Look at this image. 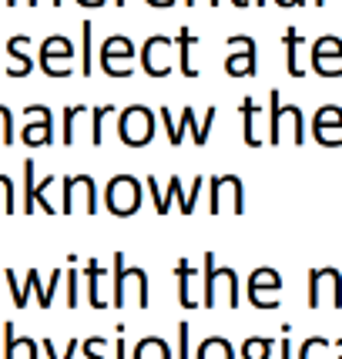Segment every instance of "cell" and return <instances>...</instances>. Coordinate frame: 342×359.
<instances>
[{"label":"cell","mask_w":342,"mask_h":359,"mask_svg":"<svg viewBox=\"0 0 342 359\" xmlns=\"http://www.w3.org/2000/svg\"><path fill=\"white\" fill-rule=\"evenodd\" d=\"M215 252H205V309H238V272L228 266H215Z\"/></svg>","instance_id":"cell-1"},{"label":"cell","mask_w":342,"mask_h":359,"mask_svg":"<svg viewBox=\"0 0 342 359\" xmlns=\"http://www.w3.org/2000/svg\"><path fill=\"white\" fill-rule=\"evenodd\" d=\"M114 296H111V306L114 309H128L131 302L138 309H148L151 306V292H148V276L144 269L128 266L125 252H114Z\"/></svg>","instance_id":"cell-2"},{"label":"cell","mask_w":342,"mask_h":359,"mask_svg":"<svg viewBox=\"0 0 342 359\" xmlns=\"http://www.w3.org/2000/svg\"><path fill=\"white\" fill-rule=\"evenodd\" d=\"M292 131V141H306V118L299 104H285L279 91H268V144H282V138Z\"/></svg>","instance_id":"cell-3"},{"label":"cell","mask_w":342,"mask_h":359,"mask_svg":"<svg viewBox=\"0 0 342 359\" xmlns=\"http://www.w3.org/2000/svg\"><path fill=\"white\" fill-rule=\"evenodd\" d=\"M141 202H144V188L135 175H114L104 185V208L114 219H131L138 215Z\"/></svg>","instance_id":"cell-4"},{"label":"cell","mask_w":342,"mask_h":359,"mask_svg":"<svg viewBox=\"0 0 342 359\" xmlns=\"http://www.w3.org/2000/svg\"><path fill=\"white\" fill-rule=\"evenodd\" d=\"M118 138L128 148H144L155 141V111L144 104H128L118 114Z\"/></svg>","instance_id":"cell-5"},{"label":"cell","mask_w":342,"mask_h":359,"mask_svg":"<svg viewBox=\"0 0 342 359\" xmlns=\"http://www.w3.org/2000/svg\"><path fill=\"white\" fill-rule=\"evenodd\" d=\"M135 41L125 37V34H111L104 37V44L97 50V61H101V71L108 78H131L135 74Z\"/></svg>","instance_id":"cell-6"},{"label":"cell","mask_w":342,"mask_h":359,"mask_svg":"<svg viewBox=\"0 0 342 359\" xmlns=\"http://www.w3.org/2000/svg\"><path fill=\"white\" fill-rule=\"evenodd\" d=\"M306 306L312 313L315 309H342V272L339 269H312L309 272V296H306Z\"/></svg>","instance_id":"cell-7"},{"label":"cell","mask_w":342,"mask_h":359,"mask_svg":"<svg viewBox=\"0 0 342 359\" xmlns=\"http://www.w3.org/2000/svg\"><path fill=\"white\" fill-rule=\"evenodd\" d=\"M74 44H71V37H64V34H50L44 37V44H41V54H37V64H41V71H44L47 78H71L74 74Z\"/></svg>","instance_id":"cell-8"},{"label":"cell","mask_w":342,"mask_h":359,"mask_svg":"<svg viewBox=\"0 0 342 359\" xmlns=\"http://www.w3.org/2000/svg\"><path fill=\"white\" fill-rule=\"evenodd\" d=\"M208 212L212 215H242L245 212V185L238 175H215L212 178V195H208Z\"/></svg>","instance_id":"cell-9"},{"label":"cell","mask_w":342,"mask_h":359,"mask_svg":"<svg viewBox=\"0 0 342 359\" xmlns=\"http://www.w3.org/2000/svg\"><path fill=\"white\" fill-rule=\"evenodd\" d=\"M64 215H94L97 212V185H94L91 175H67L64 178V202H61Z\"/></svg>","instance_id":"cell-10"},{"label":"cell","mask_w":342,"mask_h":359,"mask_svg":"<svg viewBox=\"0 0 342 359\" xmlns=\"http://www.w3.org/2000/svg\"><path fill=\"white\" fill-rule=\"evenodd\" d=\"M245 292H249V302L255 309H279L282 306V276L275 269H255L245 282Z\"/></svg>","instance_id":"cell-11"},{"label":"cell","mask_w":342,"mask_h":359,"mask_svg":"<svg viewBox=\"0 0 342 359\" xmlns=\"http://www.w3.org/2000/svg\"><path fill=\"white\" fill-rule=\"evenodd\" d=\"M175 54H178V47L171 37H148L144 47H141V64H144V74L148 78H168L171 67H175Z\"/></svg>","instance_id":"cell-12"},{"label":"cell","mask_w":342,"mask_h":359,"mask_svg":"<svg viewBox=\"0 0 342 359\" xmlns=\"http://www.w3.org/2000/svg\"><path fill=\"white\" fill-rule=\"evenodd\" d=\"M228 47H232V54L225 57V74L228 78H255V71H259L255 41L245 34H235V37H228Z\"/></svg>","instance_id":"cell-13"},{"label":"cell","mask_w":342,"mask_h":359,"mask_svg":"<svg viewBox=\"0 0 342 359\" xmlns=\"http://www.w3.org/2000/svg\"><path fill=\"white\" fill-rule=\"evenodd\" d=\"M309 57H312V71L319 78H342V41L336 34H326V37L312 41Z\"/></svg>","instance_id":"cell-14"},{"label":"cell","mask_w":342,"mask_h":359,"mask_svg":"<svg viewBox=\"0 0 342 359\" xmlns=\"http://www.w3.org/2000/svg\"><path fill=\"white\" fill-rule=\"evenodd\" d=\"M20 141H24L27 148L54 144V118H50V108H44V104L24 108V131H20Z\"/></svg>","instance_id":"cell-15"},{"label":"cell","mask_w":342,"mask_h":359,"mask_svg":"<svg viewBox=\"0 0 342 359\" xmlns=\"http://www.w3.org/2000/svg\"><path fill=\"white\" fill-rule=\"evenodd\" d=\"M312 138L322 148H342V108L339 104H322L312 118Z\"/></svg>","instance_id":"cell-16"},{"label":"cell","mask_w":342,"mask_h":359,"mask_svg":"<svg viewBox=\"0 0 342 359\" xmlns=\"http://www.w3.org/2000/svg\"><path fill=\"white\" fill-rule=\"evenodd\" d=\"M242 135H245V144L249 148H262L265 144V125H268V114L265 108L255 101V97H242Z\"/></svg>","instance_id":"cell-17"},{"label":"cell","mask_w":342,"mask_h":359,"mask_svg":"<svg viewBox=\"0 0 342 359\" xmlns=\"http://www.w3.org/2000/svg\"><path fill=\"white\" fill-rule=\"evenodd\" d=\"M31 47V37L27 34H17L7 41V54H11V64H7V78H27L34 71V57L27 54Z\"/></svg>","instance_id":"cell-18"},{"label":"cell","mask_w":342,"mask_h":359,"mask_svg":"<svg viewBox=\"0 0 342 359\" xmlns=\"http://www.w3.org/2000/svg\"><path fill=\"white\" fill-rule=\"evenodd\" d=\"M215 114H218V108L212 104V108L205 111V121H198V118H195V108H185L182 118H178V128H182V131H191V141H195L198 148H205V144H208V135H212V125H215Z\"/></svg>","instance_id":"cell-19"},{"label":"cell","mask_w":342,"mask_h":359,"mask_svg":"<svg viewBox=\"0 0 342 359\" xmlns=\"http://www.w3.org/2000/svg\"><path fill=\"white\" fill-rule=\"evenodd\" d=\"M37 359V343L31 336H17L14 323H4V359Z\"/></svg>","instance_id":"cell-20"},{"label":"cell","mask_w":342,"mask_h":359,"mask_svg":"<svg viewBox=\"0 0 342 359\" xmlns=\"http://www.w3.org/2000/svg\"><path fill=\"white\" fill-rule=\"evenodd\" d=\"M175 279H178V302H182V309H198V306H202V299L195 296V289H191L195 269L188 266V259H178V266H175Z\"/></svg>","instance_id":"cell-21"},{"label":"cell","mask_w":342,"mask_h":359,"mask_svg":"<svg viewBox=\"0 0 342 359\" xmlns=\"http://www.w3.org/2000/svg\"><path fill=\"white\" fill-rule=\"evenodd\" d=\"M84 276H88V302H91V309H104L108 306V296L101 292L104 289V266L97 259H88Z\"/></svg>","instance_id":"cell-22"},{"label":"cell","mask_w":342,"mask_h":359,"mask_svg":"<svg viewBox=\"0 0 342 359\" xmlns=\"http://www.w3.org/2000/svg\"><path fill=\"white\" fill-rule=\"evenodd\" d=\"M175 47H178V67H182V74H185V78H198V67L191 64V50L198 47V34H191L188 27H182L178 37H175Z\"/></svg>","instance_id":"cell-23"},{"label":"cell","mask_w":342,"mask_h":359,"mask_svg":"<svg viewBox=\"0 0 342 359\" xmlns=\"http://www.w3.org/2000/svg\"><path fill=\"white\" fill-rule=\"evenodd\" d=\"M282 44H285V71L292 74V78H302L306 74V67H302V61H299V50H302V34L296 31V27H289V31L282 34Z\"/></svg>","instance_id":"cell-24"},{"label":"cell","mask_w":342,"mask_h":359,"mask_svg":"<svg viewBox=\"0 0 342 359\" xmlns=\"http://www.w3.org/2000/svg\"><path fill=\"white\" fill-rule=\"evenodd\" d=\"M64 276H67L64 269H54V272H50V282H47V285H41V276H37V269H31L34 292H37V306H41V309H50V302H54V292H57V285H61Z\"/></svg>","instance_id":"cell-25"},{"label":"cell","mask_w":342,"mask_h":359,"mask_svg":"<svg viewBox=\"0 0 342 359\" xmlns=\"http://www.w3.org/2000/svg\"><path fill=\"white\" fill-rule=\"evenodd\" d=\"M131 359H171V349L161 336H144L141 343H135Z\"/></svg>","instance_id":"cell-26"},{"label":"cell","mask_w":342,"mask_h":359,"mask_svg":"<svg viewBox=\"0 0 342 359\" xmlns=\"http://www.w3.org/2000/svg\"><path fill=\"white\" fill-rule=\"evenodd\" d=\"M198 359H235V349L225 336H208L198 346Z\"/></svg>","instance_id":"cell-27"},{"label":"cell","mask_w":342,"mask_h":359,"mask_svg":"<svg viewBox=\"0 0 342 359\" xmlns=\"http://www.w3.org/2000/svg\"><path fill=\"white\" fill-rule=\"evenodd\" d=\"M88 114H91L88 104L64 108V144H74V141H78V125H81V118H88Z\"/></svg>","instance_id":"cell-28"},{"label":"cell","mask_w":342,"mask_h":359,"mask_svg":"<svg viewBox=\"0 0 342 359\" xmlns=\"http://www.w3.org/2000/svg\"><path fill=\"white\" fill-rule=\"evenodd\" d=\"M272 349H275V343H272L268 336H249V339L242 343L238 359H272Z\"/></svg>","instance_id":"cell-29"},{"label":"cell","mask_w":342,"mask_h":359,"mask_svg":"<svg viewBox=\"0 0 342 359\" xmlns=\"http://www.w3.org/2000/svg\"><path fill=\"white\" fill-rule=\"evenodd\" d=\"M91 37H94V24L91 20H84V24H81V74H84V78H91V71H94Z\"/></svg>","instance_id":"cell-30"},{"label":"cell","mask_w":342,"mask_h":359,"mask_svg":"<svg viewBox=\"0 0 342 359\" xmlns=\"http://www.w3.org/2000/svg\"><path fill=\"white\" fill-rule=\"evenodd\" d=\"M4 279H7V285H11V296H14V306H17V309H27V296H31V289H34L31 272H27V282H24V285L17 282L14 269H7V272H4Z\"/></svg>","instance_id":"cell-31"},{"label":"cell","mask_w":342,"mask_h":359,"mask_svg":"<svg viewBox=\"0 0 342 359\" xmlns=\"http://www.w3.org/2000/svg\"><path fill=\"white\" fill-rule=\"evenodd\" d=\"M114 114V104H97L91 108V144L94 148H101L104 144V118Z\"/></svg>","instance_id":"cell-32"},{"label":"cell","mask_w":342,"mask_h":359,"mask_svg":"<svg viewBox=\"0 0 342 359\" xmlns=\"http://www.w3.org/2000/svg\"><path fill=\"white\" fill-rule=\"evenodd\" d=\"M34 188H37V178H34V161L27 158V161H24V215L37 212V202H34Z\"/></svg>","instance_id":"cell-33"},{"label":"cell","mask_w":342,"mask_h":359,"mask_svg":"<svg viewBox=\"0 0 342 359\" xmlns=\"http://www.w3.org/2000/svg\"><path fill=\"white\" fill-rule=\"evenodd\" d=\"M158 118H161V125H165V131H168V144H171V148H178V144L185 141V131H182V128H178V121L171 118V108H165V104H161V108H158Z\"/></svg>","instance_id":"cell-34"},{"label":"cell","mask_w":342,"mask_h":359,"mask_svg":"<svg viewBox=\"0 0 342 359\" xmlns=\"http://www.w3.org/2000/svg\"><path fill=\"white\" fill-rule=\"evenodd\" d=\"M54 182H57V178H54V175H47L44 182H37V188H34V202L41 205V208H44L47 215L61 212V208H54V205H50V188H54Z\"/></svg>","instance_id":"cell-35"},{"label":"cell","mask_w":342,"mask_h":359,"mask_svg":"<svg viewBox=\"0 0 342 359\" xmlns=\"http://www.w3.org/2000/svg\"><path fill=\"white\" fill-rule=\"evenodd\" d=\"M329 339H322V336H309L306 343H302V353H299V359H326L329 353Z\"/></svg>","instance_id":"cell-36"},{"label":"cell","mask_w":342,"mask_h":359,"mask_svg":"<svg viewBox=\"0 0 342 359\" xmlns=\"http://www.w3.org/2000/svg\"><path fill=\"white\" fill-rule=\"evenodd\" d=\"M17 135H14V114L7 104H0V144H14Z\"/></svg>","instance_id":"cell-37"},{"label":"cell","mask_w":342,"mask_h":359,"mask_svg":"<svg viewBox=\"0 0 342 359\" xmlns=\"http://www.w3.org/2000/svg\"><path fill=\"white\" fill-rule=\"evenodd\" d=\"M0 212L14 215V182L7 175H0Z\"/></svg>","instance_id":"cell-38"},{"label":"cell","mask_w":342,"mask_h":359,"mask_svg":"<svg viewBox=\"0 0 342 359\" xmlns=\"http://www.w3.org/2000/svg\"><path fill=\"white\" fill-rule=\"evenodd\" d=\"M104 346H108V339H101V336H91V339H84V343H81V353H84L88 359H108Z\"/></svg>","instance_id":"cell-39"},{"label":"cell","mask_w":342,"mask_h":359,"mask_svg":"<svg viewBox=\"0 0 342 359\" xmlns=\"http://www.w3.org/2000/svg\"><path fill=\"white\" fill-rule=\"evenodd\" d=\"M178 359H191V326L178 323Z\"/></svg>","instance_id":"cell-40"},{"label":"cell","mask_w":342,"mask_h":359,"mask_svg":"<svg viewBox=\"0 0 342 359\" xmlns=\"http://www.w3.org/2000/svg\"><path fill=\"white\" fill-rule=\"evenodd\" d=\"M41 349H44L47 359H74V356H78V339H71V343H67L64 356H57V349H54V343H50V339H44V343H41Z\"/></svg>","instance_id":"cell-41"},{"label":"cell","mask_w":342,"mask_h":359,"mask_svg":"<svg viewBox=\"0 0 342 359\" xmlns=\"http://www.w3.org/2000/svg\"><path fill=\"white\" fill-rule=\"evenodd\" d=\"M67 306L78 309V269H67Z\"/></svg>","instance_id":"cell-42"},{"label":"cell","mask_w":342,"mask_h":359,"mask_svg":"<svg viewBox=\"0 0 342 359\" xmlns=\"http://www.w3.org/2000/svg\"><path fill=\"white\" fill-rule=\"evenodd\" d=\"M289 323H285V326H282V332H285V336H282V343H279V356L282 359H292V343H289Z\"/></svg>","instance_id":"cell-43"},{"label":"cell","mask_w":342,"mask_h":359,"mask_svg":"<svg viewBox=\"0 0 342 359\" xmlns=\"http://www.w3.org/2000/svg\"><path fill=\"white\" fill-rule=\"evenodd\" d=\"M125 329H118V339H114V359H128V343L121 339Z\"/></svg>","instance_id":"cell-44"},{"label":"cell","mask_w":342,"mask_h":359,"mask_svg":"<svg viewBox=\"0 0 342 359\" xmlns=\"http://www.w3.org/2000/svg\"><path fill=\"white\" fill-rule=\"evenodd\" d=\"M275 4H279V7H302L306 0H275Z\"/></svg>","instance_id":"cell-45"},{"label":"cell","mask_w":342,"mask_h":359,"mask_svg":"<svg viewBox=\"0 0 342 359\" xmlns=\"http://www.w3.org/2000/svg\"><path fill=\"white\" fill-rule=\"evenodd\" d=\"M81 7H104V0H78Z\"/></svg>","instance_id":"cell-46"},{"label":"cell","mask_w":342,"mask_h":359,"mask_svg":"<svg viewBox=\"0 0 342 359\" xmlns=\"http://www.w3.org/2000/svg\"><path fill=\"white\" fill-rule=\"evenodd\" d=\"M188 7H195V4H202V0H185ZM205 4H212V7H218V4H221V0H205Z\"/></svg>","instance_id":"cell-47"},{"label":"cell","mask_w":342,"mask_h":359,"mask_svg":"<svg viewBox=\"0 0 342 359\" xmlns=\"http://www.w3.org/2000/svg\"><path fill=\"white\" fill-rule=\"evenodd\" d=\"M148 4H151V7H171L175 0H148Z\"/></svg>","instance_id":"cell-48"},{"label":"cell","mask_w":342,"mask_h":359,"mask_svg":"<svg viewBox=\"0 0 342 359\" xmlns=\"http://www.w3.org/2000/svg\"><path fill=\"white\" fill-rule=\"evenodd\" d=\"M232 4H235V7H249L252 0H232Z\"/></svg>","instance_id":"cell-49"},{"label":"cell","mask_w":342,"mask_h":359,"mask_svg":"<svg viewBox=\"0 0 342 359\" xmlns=\"http://www.w3.org/2000/svg\"><path fill=\"white\" fill-rule=\"evenodd\" d=\"M312 4H315V7H326V0H312Z\"/></svg>","instance_id":"cell-50"},{"label":"cell","mask_w":342,"mask_h":359,"mask_svg":"<svg viewBox=\"0 0 342 359\" xmlns=\"http://www.w3.org/2000/svg\"><path fill=\"white\" fill-rule=\"evenodd\" d=\"M17 4H20V0H7V7H17Z\"/></svg>","instance_id":"cell-51"},{"label":"cell","mask_w":342,"mask_h":359,"mask_svg":"<svg viewBox=\"0 0 342 359\" xmlns=\"http://www.w3.org/2000/svg\"><path fill=\"white\" fill-rule=\"evenodd\" d=\"M24 4H27V7H37V0H24Z\"/></svg>","instance_id":"cell-52"},{"label":"cell","mask_w":342,"mask_h":359,"mask_svg":"<svg viewBox=\"0 0 342 359\" xmlns=\"http://www.w3.org/2000/svg\"><path fill=\"white\" fill-rule=\"evenodd\" d=\"M336 346H339V356H336V359H342V339H339V343H336Z\"/></svg>","instance_id":"cell-53"},{"label":"cell","mask_w":342,"mask_h":359,"mask_svg":"<svg viewBox=\"0 0 342 359\" xmlns=\"http://www.w3.org/2000/svg\"><path fill=\"white\" fill-rule=\"evenodd\" d=\"M114 4H118V7H125V4H128V0H114Z\"/></svg>","instance_id":"cell-54"},{"label":"cell","mask_w":342,"mask_h":359,"mask_svg":"<svg viewBox=\"0 0 342 359\" xmlns=\"http://www.w3.org/2000/svg\"><path fill=\"white\" fill-rule=\"evenodd\" d=\"M50 4H54V7H61V4H64V0H50Z\"/></svg>","instance_id":"cell-55"},{"label":"cell","mask_w":342,"mask_h":359,"mask_svg":"<svg viewBox=\"0 0 342 359\" xmlns=\"http://www.w3.org/2000/svg\"><path fill=\"white\" fill-rule=\"evenodd\" d=\"M255 4H259V7H265V0H255Z\"/></svg>","instance_id":"cell-56"}]
</instances>
